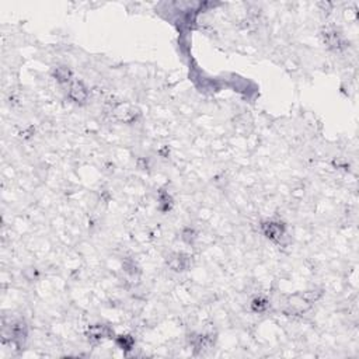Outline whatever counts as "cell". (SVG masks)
Returning a JSON list of instances; mask_svg holds the SVG:
<instances>
[{
	"label": "cell",
	"mask_w": 359,
	"mask_h": 359,
	"mask_svg": "<svg viewBox=\"0 0 359 359\" xmlns=\"http://www.w3.org/2000/svg\"><path fill=\"white\" fill-rule=\"evenodd\" d=\"M87 89L85 87V85L79 80H72L69 83V97L73 100L74 103H85L87 100Z\"/></svg>",
	"instance_id": "1"
},
{
	"label": "cell",
	"mask_w": 359,
	"mask_h": 359,
	"mask_svg": "<svg viewBox=\"0 0 359 359\" xmlns=\"http://www.w3.org/2000/svg\"><path fill=\"white\" fill-rule=\"evenodd\" d=\"M263 232L264 234L274 242H279L285 236V229L281 223L276 222H267L263 224Z\"/></svg>",
	"instance_id": "2"
},
{
	"label": "cell",
	"mask_w": 359,
	"mask_h": 359,
	"mask_svg": "<svg viewBox=\"0 0 359 359\" xmlns=\"http://www.w3.org/2000/svg\"><path fill=\"white\" fill-rule=\"evenodd\" d=\"M323 38H324V43L327 44V46L333 49H341L344 46V38L334 28H327L323 32Z\"/></svg>",
	"instance_id": "3"
},
{
	"label": "cell",
	"mask_w": 359,
	"mask_h": 359,
	"mask_svg": "<svg viewBox=\"0 0 359 359\" xmlns=\"http://www.w3.org/2000/svg\"><path fill=\"white\" fill-rule=\"evenodd\" d=\"M167 263H169L170 268H173L174 271H185V269H188V267H190L191 260L188 255L177 253L170 255Z\"/></svg>",
	"instance_id": "4"
},
{
	"label": "cell",
	"mask_w": 359,
	"mask_h": 359,
	"mask_svg": "<svg viewBox=\"0 0 359 359\" xmlns=\"http://www.w3.org/2000/svg\"><path fill=\"white\" fill-rule=\"evenodd\" d=\"M108 336H110V328L106 327V326H101V324L93 326L89 330V338L91 341H101Z\"/></svg>",
	"instance_id": "5"
},
{
	"label": "cell",
	"mask_w": 359,
	"mask_h": 359,
	"mask_svg": "<svg viewBox=\"0 0 359 359\" xmlns=\"http://www.w3.org/2000/svg\"><path fill=\"white\" fill-rule=\"evenodd\" d=\"M53 74H55L56 80H58L59 83H62V85H69V83L72 82V72H70L67 67H65V66L56 67Z\"/></svg>",
	"instance_id": "6"
},
{
	"label": "cell",
	"mask_w": 359,
	"mask_h": 359,
	"mask_svg": "<svg viewBox=\"0 0 359 359\" xmlns=\"http://www.w3.org/2000/svg\"><path fill=\"white\" fill-rule=\"evenodd\" d=\"M251 307H253L254 312H264L265 309L268 307V303H267L265 299L258 297V299H254L253 303H251Z\"/></svg>",
	"instance_id": "7"
},
{
	"label": "cell",
	"mask_w": 359,
	"mask_h": 359,
	"mask_svg": "<svg viewBox=\"0 0 359 359\" xmlns=\"http://www.w3.org/2000/svg\"><path fill=\"white\" fill-rule=\"evenodd\" d=\"M118 344L122 349H131L132 344H134V339L129 337V336H121L118 338Z\"/></svg>",
	"instance_id": "8"
}]
</instances>
